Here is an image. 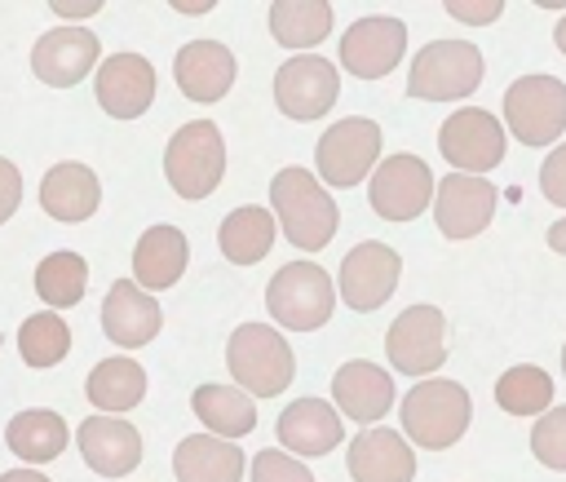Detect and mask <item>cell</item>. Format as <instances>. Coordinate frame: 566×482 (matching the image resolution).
<instances>
[{
    "label": "cell",
    "instance_id": "6da1fadb",
    "mask_svg": "<svg viewBox=\"0 0 566 482\" xmlns=\"http://www.w3.org/2000/svg\"><path fill=\"white\" fill-rule=\"evenodd\" d=\"M270 203L274 217L283 221V234L301 248V252H318L332 243L340 212L332 203V195L323 190V181L310 168H283L270 181Z\"/></svg>",
    "mask_w": 566,
    "mask_h": 482
},
{
    "label": "cell",
    "instance_id": "7a4b0ae2",
    "mask_svg": "<svg viewBox=\"0 0 566 482\" xmlns=\"http://www.w3.org/2000/svg\"><path fill=\"white\" fill-rule=\"evenodd\" d=\"M226 363H230L234 385L248 389L252 398H274L296 376V358H292L287 340L270 323H243V327H234L230 332V345H226Z\"/></svg>",
    "mask_w": 566,
    "mask_h": 482
},
{
    "label": "cell",
    "instance_id": "3957f363",
    "mask_svg": "<svg viewBox=\"0 0 566 482\" xmlns=\"http://www.w3.org/2000/svg\"><path fill=\"white\" fill-rule=\"evenodd\" d=\"M469 416H473V402L455 380H420L402 398V429L424 451L455 447L469 429Z\"/></svg>",
    "mask_w": 566,
    "mask_h": 482
},
{
    "label": "cell",
    "instance_id": "277c9868",
    "mask_svg": "<svg viewBox=\"0 0 566 482\" xmlns=\"http://www.w3.org/2000/svg\"><path fill=\"white\" fill-rule=\"evenodd\" d=\"M226 172V142L212 119H190L168 137L164 177L181 199H203L221 186Z\"/></svg>",
    "mask_w": 566,
    "mask_h": 482
},
{
    "label": "cell",
    "instance_id": "5b68a950",
    "mask_svg": "<svg viewBox=\"0 0 566 482\" xmlns=\"http://www.w3.org/2000/svg\"><path fill=\"white\" fill-rule=\"evenodd\" d=\"M482 84V53L473 40H433L411 57L407 93L424 102H455Z\"/></svg>",
    "mask_w": 566,
    "mask_h": 482
},
{
    "label": "cell",
    "instance_id": "8992f818",
    "mask_svg": "<svg viewBox=\"0 0 566 482\" xmlns=\"http://www.w3.org/2000/svg\"><path fill=\"white\" fill-rule=\"evenodd\" d=\"M265 305H270L274 323L292 327V332H314V327H323L332 318L336 287H332V279H327L323 265H314V261H287L265 283Z\"/></svg>",
    "mask_w": 566,
    "mask_h": 482
},
{
    "label": "cell",
    "instance_id": "52a82bcc",
    "mask_svg": "<svg viewBox=\"0 0 566 482\" xmlns=\"http://www.w3.org/2000/svg\"><path fill=\"white\" fill-rule=\"evenodd\" d=\"M504 119L522 146H548L566 128V84L557 75H517L504 88Z\"/></svg>",
    "mask_w": 566,
    "mask_h": 482
},
{
    "label": "cell",
    "instance_id": "ba28073f",
    "mask_svg": "<svg viewBox=\"0 0 566 482\" xmlns=\"http://www.w3.org/2000/svg\"><path fill=\"white\" fill-rule=\"evenodd\" d=\"M385 354L398 371L407 376H429L447 358V318L433 305H407L389 332H385Z\"/></svg>",
    "mask_w": 566,
    "mask_h": 482
},
{
    "label": "cell",
    "instance_id": "9c48e42d",
    "mask_svg": "<svg viewBox=\"0 0 566 482\" xmlns=\"http://www.w3.org/2000/svg\"><path fill=\"white\" fill-rule=\"evenodd\" d=\"M376 155H380V124L376 119H363V115L340 119L314 146L318 181H327V186H354V181H363L371 172Z\"/></svg>",
    "mask_w": 566,
    "mask_h": 482
},
{
    "label": "cell",
    "instance_id": "30bf717a",
    "mask_svg": "<svg viewBox=\"0 0 566 482\" xmlns=\"http://www.w3.org/2000/svg\"><path fill=\"white\" fill-rule=\"evenodd\" d=\"M438 150L460 172L478 177V172H486V168H495L504 159V124L491 111H478V106L451 111L442 119V128H438Z\"/></svg>",
    "mask_w": 566,
    "mask_h": 482
},
{
    "label": "cell",
    "instance_id": "8fae6325",
    "mask_svg": "<svg viewBox=\"0 0 566 482\" xmlns=\"http://www.w3.org/2000/svg\"><path fill=\"white\" fill-rule=\"evenodd\" d=\"M433 195H438L433 190V172H429V164L420 155H389L367 181V199H371L376 217H385V221L420 217Z\"/></svg>",
    "mask_w": 566,
    "mask_h": 482
},
{
    "label": "cell",
    "instance_id": "7c38bea8",
    "mask_svg": "<svg viewBox=\"0 0 566 482\" xmlns=\"http://www.w3.org/2000/svg\"><path fill=\"white\" fill-rule=\"evenodd\" d=\"M398 274H402V256L389 243L367 239V243H358V248L345 252L340 283L336 287H340V296H345L349 310H363L367 314V310H380L394 296Z\"/></svg>",
    "mask_w": 566,
    "mask_h": 482
},
{
    "label": "cell",
    "instance_id": "4fadbf2b",
    "mask_svg": "<svg viewBox=\"0 0 566 482\" xmlns=\"http://www.w3.org/2000/svg\"><path fill=\"white\" fill-rule=\"evenodd\" d=\"M402 53H407V27H402V18H389V13L358 18L340 40V62L358 80L389 75L402 62Z\"/></svg>",
    "mask_w": 566,
    "mask_h": 482
},
{
    "label": "cell",
    "instance_id": "5bb4252c",
    "mask_svg": "<svg viewBox=\"0 0 566 482\" xmlns=\"http://www.w3.org/2000/svg\"><path fill=\"white\" fill-rule=\"evenodd\" d=\"M336 93H340V75L327 57L301 53L274 71V102L292 119H318L323 111H332Z\"/></svg>",
    "mask_w": 566,
    "mask_h": 482
},
{
    "label": "cell",
    "instance_id": "9a60e30c",
    "mask_svg": "<svg viewBox=\"0 0 566 482\" xmlns=\"http://www.w3.org/2000/svg\"><path fill=\"white\" fill-rule=\"evenodd\" d=\"M495 217V186L469 172H447L433 195V221L447 239H473Z\"/></svg>",
    "mask_w": 566,
    "mask_h": 482
},
{
    "label": "cell",
    "instance_id": "2e32d148",
    "mask_svg": "<svg viewBox=\"0 0 566 482\" xmlns=\"http://www.w3.org/2000/svg\"><path fill=\"white\" fill-rule=\"evenodd\" d=\"M93 84H97L102 111L115 119H137L155 102V66L142 53H111L97 66Z\"/></svg>",
    "mask_w": 566,
    "mask_h": 482
},
{
    "label": "cell",
    "instance_id": "e0dca14e",
    "mask_svg": "<svg viewBox=\"0 0 566 482\" xmlns=\"http://www.w3.org/2000/svg\"><path fill=\"white\" fill-rule=\"evenodd\" d=\"M93 62H97V35L93 31H80V27H53L31 49L35 80H44L53 88L80 84L93 71Z\"/></svg>",
    "mask_w": 566,
    "mask_h": 482
},
{
    "label": "cell",
    "instance_id": "ac0fdd59",
    "mask_svg": "<svg viewBox=\"0 0 566 482\" xmlns=\"http://www.w3.org/2000/svg\"><path fill=\"white\" fill-rule=\"evenodd\" d=\"M75 442L84 464L102 478H124L142 464V433L119 416H88L75 429Z\"/></svg>",
    "mask_w": 566,
    "mask_h": 482
},
{
    "label": "cell",
    "instance_id": "d6986e66",
    "mask_svg": "<svg viewBox=\"0 0 566 482\" xmlns=\"http://www.w3.org/2000/svg\"><path fill=\"white\" fill-rule=\"evenodd\" d=\"M159 301L133 279H115L102 301V327L119 349H137L159 332Z\"/></svg>",
    "mask_w": 566,
    "mask_h": 482
},
{
    "label": "cell",
    "instance_id": "ffe728a7",
    "mask_svg": "<svg viewBox=\"0 0 566 482\" xmlns=\"http://www.w3.org/2000/svg\"><path fill=\"white\" fill-rule=\"evenodd\" d=\"M172 75H177V88L190 102H217L234 84V53L217 40H190V44L177 49Z\"/></svg>",
    "mask_w": 566,
    "mask_h": 482
},
{
    "label": "cell",
    "instance_id": "44dd1931",
    "mask_svg": "<svg viewBox=\"0 0 566 482\" xmlns=\"http://www.w3.org/2000/svg\"><path fill=\"white\" fill-rule=\"evenodd\" d=\"M345 464L354 482H411L416 478V455L398 429H363L349 442Z\"/></svg>",
    "mask_w": 566,
    "mask_h": 482
},
{
    "label": "cell",
    "instance_id": "7402d4cb",
    "mask_svg": "<svg viewBox=\"0 0 566 482\" xmlns=\"http://www.w3.org/2000/svg\"><path fill=\"white\" fill-rule=\"evenodd\" d=\"M332 398H336V407H340L349 420L376 425V420L394 407V380H389L385 367L354 358V363L336 367V376H332Z\"/></svg>",
    "mask_w": 566,
    "mask_h": 482
},
{
    "label": "cell",
    "instance_id": "603a6c76",
    "mask_svg": "<svg viewBox=\"0 0 566 482\" xmlns=\"http://www.w3.org/2000/svg\"><path fill=\"white\" fill-rule=\"evenodd\" d=\"M274 433L296 455H323V451H332L345 438L336 407L323 402V398H296V402H287L283 416H279V425H274Z\"/></svg>",
    "mask_w": 566,
    "mask_h": 482
},
{
    "label": "cell",
    "instance_id": "cb8c5ba5",
    "mask_svg": "<svg viewBox=\"0 0 566 482\" xmlns=\"http://www.w3.org/2000/svg\"><path fill=\"white\" fill-rule=\"evenodd\" d=\"M177 482H239L243 478V451L230 438L217 433H190L172 451Z\"/></svg>",
    "mask_w": 566,
    "mask_h": 482
},
{
    "label": "cell",
    "instance_id": "d4e9b609",
    "mask_svg": "<svg viewBox=\"0 0 566 482\" xmlns=\"http://www.w3.org/2000/svg\"><path fill=\"white\" fill-rule=\"evenodd\" d=\"M40 203H44V212H49L53 221H84V217L97 212L102 186H97L93 168L66 159V164H53V168L44 172V181H40Z\"/></svg>",
    "mask_w": 566,
    "mask_h": 482
},
{
    "label": "cell",
    "instance_id": "484cf974",
    "mask_svg": "<svg viewBox=\"0 0 566 482\" xmlns=\"http://www.w3.org/2000/svg\"><path fill=\"white\" fill-rule=\"evenodd\" d=\"M186 234L177 226H150L133 248V274L137 287H172L186 270Z\"/></svg>",
    "mask_w": 566,
    "mask_h": 482
},
{
    "label": "cell",
    "instance_id": "4316f807",
    "mask_svg": "<svg viewBox=\"0 0 566 482\" xmlns=\"http://www.w3.org/2000/svg\"><path fill=\"white\" fill-rule=\"evenodd\" d=\"M195 416L217 438H243L256 429V402L239 385H199L195 389Z\"/></svg>",
    "mask_w": 566,
    "mask_h": 482
},
{
    "label": "cell",
    "instance_id": "83f0119b",
    "mask_svg": "<svg viewBox=\"0 0 566 482\" xmlns=\"http://www.w3.org/2000/svg\"><path fill=\"white\" fill-rule=\"evenodd\" d=\"M66 438H71V433H66V420H62L57 411H44V407L18 411V416L9 420V429H4L9 451H13L18 460H27V464H44V460L62 455Z\"/></svg>",
    "mask_w": 566,
    "mask_h": 482
},
{
    "label": "cell",
    "instance_id": "f1b7e54d",
    "mask_svg": "<svg viewBox=\"0 0 566 482\" xmlns=\"http://www.w3.org/2000/svg\"><path fill=\"white\" fill-rule=\"evenodd\" d=\"M84 394L97 411H128L142 402L146 394V371L137 358H102L88 380H84Z\"/></svg>",
    "mask_w": 566,
    "mask_h": 482
},
{
    "label": "cell",
    "instance_id": "f546056e",
    "mask_svg": "<svg viewBox=\"0 0 566 482\" xmlns=\"http://www.w3.org/2000/svg\"><path fill=\"white\" fill-rule=\"evenodd\" d=\"M221 252L234 261V265H256L270 243H274V212L248 203V208H234L226 221H221Z\"/></svg>",
    "mask_w": 566,
    "mask_h": 482
},
{
    "label": "cell",
    "instance_id": "4dcf8cb0",
    "mask_svg": "<svg viewBox=\"0 0 566 482\" xmlns=\"http://www.w3.org/2000/svg\"><path fill=\"white\" fill-rule=\"evenodd\" d=\"M332 31V4L323 0H279L270 4V35L283 49H310Z\"/></svg>",
    "mask_w": 566,
    "mask_h": 482
},
{
    "label": "cell",
    "instance_id": "1f68e13d",
    "mask_svg": "<svg viewBox=\"0 0 566 482\" xmlns=\"http://www.w3.org/2000/svg\"><path fill=\"white\" fill-rule=\"evenodd\" d=\"M495 402L509 416H544L553 411V376L544 367L517 363L495 380Z\"/></svg>",
    "mask_w": 566,
    "mask_h": 482
},
{
    "label": "cell",
    "instance_id": "d6a6232c",
    "mask_svg": "<svg viewBox=\"0 0 566 482\" xmlns=\"http://www.w3.org/2000/svg\"><path fill=\"white\" fill-rule=\"evenodd\" d=\"M84 283H88V265L80 252H49L40 265H35V292L62 310V305H75L84 296Z\"/></svg>",
    "mask_w": 566,
    "mask_h": 482
},
{
    "label": "cell",
    "instance_id": "836d02e7",
    "mask_svg": "<svg viewBox=\"0 0 566 482\" xmlns=\"http://www.w3.org/2000/svg\"><path fill=\"white\" fill-rule=\"evenodd\" d=\"M18 349H22V358L31 367H53L71 349V327L57 314H49V310L44 314H31L22 323V332H18Z\"/></svg>",
    "mask_w": 566,
    "mask_h": 482
},
{
    "label": "cell",
    "instance_id": "e575fe53",
    "mask_svg": "<svg viewBox=\"0 0 566 482\" xmlns=\"http://www.w3.org/2000/svg\"><path fill=\"white\" fill-rule=\"evenodd\" d=\"M531 451H535L539 464L566 469V402L553 407V411H544V416L535 420V429H531Z\"/></svg>",
    "mask_w": 566,
    "mask_h": 482
},
{
    "label": "cell",
    "instance_id": "d590c367",
    "mask_svg": "<svg viewBox=\"0 0 566 482\" xmlns=\"http://www.w3.org/2000/svg\"><path fill=\"white\" fill-rule=\"evenodd\" d=\"M252 482H314V473L301 460H292V455L270 447V451L252 455Z\"/></svg>",
    "mask_w": 566,
    "mask_h": 482
},
{
    "label": "cell",
    "instance_id": "8d00e7d4",
    "mask_svg": "<svg viewBox=\"0 0 566 482\" xmlns=\"http://www.w3.org/2000/svg\"><path fill=\"white\" fill-rule=\"evenodd\" d=\"M539 190H544L548 203L566 208V142L548 150V159H544V168H539Z\"/></svg>",
    "mask_w": 566,
    "mask_h": 482
},
{
    "label": "cell",
    "instance_id": "74e56055",
    "mask_svg": "<svg viewBox=\"0 0 566 482\" xmlns=\"http://www.w3.org/2000/svg\"><path fill=\"white\" fill-rule=\"evenodd\" d=\"M18 203H22V172L13 168V159L0 155V226L18 212Z\"/></svg>",
    "mask_w": 566,
    "mask_h": 482
},
{
    "label": "cell",
    "instance_id": "f35d334b",
    "mask_svg": "<svg viewBox=\"0 0 566 482\" xmlns=\"http://www.w3.org/2000/svg\"><path fill=\"white\" fill-rule=\"evenodd\" d=\"M447 13H451L455 22H478V27H482V22H495V18L504 13V4H500V0H482V4H473V0H451Z\"/></svg>",
    "mask_w": 566,
    "mask_h": 482
},
{
    "label": "cell",
    "instance_id": "ab89813d",
    "mask_svg": "<svg viewBox=\"0 0 566 482\" xmlns=\"http://www.w3.org/2000/svg\"><path fill=\"white\" fill-rule=\"evenodd\" d=\"M102 9V0H53V13L62 22H75V18H93Z\"/></svg>",
    "mask_w": 566,
    "mask_h": 482
},
{
    "label": "cell",
    "instance_id": "60d3db41",
    "mask_svg": "<svg viewBox=\"0 0 566 482\" xmlns=\"http://www.w3.org/2000/svg\"><path fill=\"white\" fill-rule=\"evenodd\" d=\"M548 248H553V252H562V256H566V217H557V221H553V226H548Z\"/></svg>",
    "mask_w": 566,
    "mask_h": 482
},
{
    "label": "cell",
    "instance_id": "b9f144b4",
    "mask_svg": "<svg viewBox=\"0 0 566 482\" xmlns=\"http://www.w3.org/2000/svg\"><path fill=\"white\" fill-rule=\"evenodd\" d=\"M0 482H49L40 469H9V473H0Z\"/></svg>",
    "mask_w": 566,
    "mask_h": 482
},
{
    "label": "cell",
    "instance_id": "7bdbcfd3",
    "mask_svg": "<svg viewBox=\"0 0 566 482\" xmlns=\"http://www.w3.org/2000/svg\"><path fill=\"white\" fill-rule=\"evenodd\" d=\"M177 9H181V13H203V9H208V0H181Z\"/></svg>",
    "mask_w": 566,
    "mask_h": 482
},
{
    "label": "cell",
    "instance_id": "ee69618b",
    "mask_svg": "<svg viewBox=\"0 0 566 482\" xmlns=\"http://www.w3.org/2000/svg\"><path fill=\"white\" fill-rule=\"evenodd\" d=\"M553 40H557V49H562V53H566V18H562V22H557V31H553Z\"/></svg>",
    "mask_w": 566,
    "mask_h": 482
},
{
    "label": "cell",
    "instance_id": "f6af8a7d",
    "mask_svg": "<svg viewBox=\"0 0 566 482\" xmlns=\"http://www.w3.org/2000/svg\"><path fill=\"white\" fill-rule=\"evenodd\" d=\"M562 371H566V345H562Z\"/></svg>",
    "mask_w": 566,
    "mask_h": 482
}]
</instances>
